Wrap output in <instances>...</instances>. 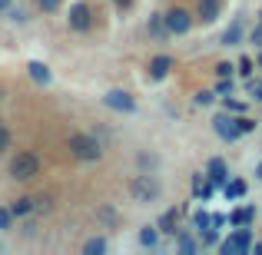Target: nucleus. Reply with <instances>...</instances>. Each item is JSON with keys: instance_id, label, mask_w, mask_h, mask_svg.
<instances>
[{"instance_id": "obj_1", "label": "nucleus", "mask_w": 262, "mask_h": 255, "mask_svg": "<svg viewBox=\"0 0 262 255\" xmlns=\"http://www.w3.org/2000/svg\"><path fill=\"white\" fill-rule=\"evenodd\" d=\"M67 149H70L73 159H83V163H100L103 153H106L103 140L93 133H70L67 136Z\"/></svg>"}, {"instance_id": "obj_2", "label": "nucleus", "mask_w": 262, "mask_h": 255, "mask_svg": "<svg viewBox=\"0 0 262 255\" xmlns=\"http://www.w3.org/2000/svg\"><path fill=\"white\" fill-rule=\"evenodd\" d=\"M160 192H163V186L153 172H136V176L129 179V196L140 205H153L156 199H160Z\"/></svg>"}, {"instance_id": "obj_3", "label": "nucleus", "mask_w": 262, "mask_h": 255, "mask_svg": "<svg viewBox=\"0 0 262 255\" xmlns=\"http://www.w3.org/2000/svg\"><path fill=\"white\" fill-rule=\"evenodd\" d=\"M7 176H10L13 182H30L33 176H40V156L37 153H17V156H10Z\"/></svg>"}, {"instance_id": "obj_4", "label": "nucleus", "mask_w": 262, "mask_h": 255, "mask_svg": "<svg viewBox=\"0 0 262 255\" xmlns=\"http://www.w3.org/2000/svg\"><path fill=\"white\" fill-rule=\"evenodd\" d=\"M249 249H252V229L249 225H236V229L219 242V252L223 255H246Z\"/></svg>"}, {"instance_id": "obj_5", "label": "nucleus", "mask_w": 262, "mask_h": 255, "mask_svg": "<svg viewBox=\"0 0 262 255\" xmlns=\"http://www.w3.org/2000/svg\"><path fill=\"white\" fill-rule=\"evenodd\" d=\"M103 106L113 109V113H136V96L126 93V89H106L103 93Z\"/></svg>"}, {"instance_id": "obj_6", "label": "nucleus", "mask_w": 262, "mask_h": 255, "mask_svg": "<svg viewBox=\"0 0 262 255\" xmlns=\"http://www.w3.org/2000/svg\"><path fill=\"white\" fill-rule=\"evenodd\" d=\"M212 129H216V136L219 140H226V143H236L239 136V120H236V113H216V120H212Z\"/></svg>"}, {"instance_id": "obj_7", "label": "nucleus", "mask_w": 262, "mask_h": 255, "mask_svg": "<svg viewBox=\"0 0 262 255\" xmlns=\"http://www.w3.org/2000/svg\"><path fill=\"white\" fill-rule=\"evenodd\" d=\"M163 17H166V27H169L173 37H183V33L192 30V17H189V10H183V7H173V10L163 13Z\"/></svg>"}, {"instance_id": "obj_8", "label": "nucleus", "mask_w": 262, "mask_h": 255, "mask_svg": "<svg viewBox=\"0 0 262 255\" xmlns=\"http://www.w3.org/2000/svg\"><path fill=\"white\" fill-rule=\"evenodd\" d=\"M206 179H209L216 189H226V182H229V166H226L223 156H212V159L206 163Z\"/></svg>"}, {"instance_id": "obj_9", "label": "nucleus", "mask_w": 262, "mask_h": 255, "mask_svg": "<svg viewBox=\"0 0 262 255\" xmlns=\"http://www.w3.org/2000/svg\"><path fill=\"white\" fill-rule=\"evenodd\" d=\"M93 27V10H90V4H73L70 7V30L83 33Z\"/></svg>"}, {"instance_id": "obj_10", "label": "nucleus", "mask_w": 262, "mask_h": 255, "mask_svg": "<svg viewBox=\"0 0 262 255\" xmlns=\"http://www.w3.org/2000/svg\"><path fill=\"white\" fill-rule=\"evenodd\" d=\"M27 77H30L33 83H40V86H50V83H53L50 66H47V63H40V60H30V63H27Z\"/></svg>"}, {"instance_id": "obj_11", "label": "nucleus", "mask_w": 262, "mask_h": 255, "mask_svg": "<svg viewBox=\"0 0 262 255\" xmlns=\"http://www.w3.org/2000/svg\"><path fill=\"white\" fill-rule=\"evenodd\" d=\"M146 30H149V37L160 40V43H166V40L173 37V33H169V27H166V17H163V13H153V17H149Z\"/></svg>"}, {"instance_id": "obj_12", "label": "nucleus", "mask_w": 262, "mask_h": 255, "mask_svg": "<svg viewBox=\"0 0 262 255\" xmlns=\"http://www.w3.org/2000/svg\"><path fill=\"white\" fill-rule=\"evenodd\" d=\"M10 212H13L17 219L33 216V212H37V199H33V196H20V199H13V202H10Z\"/></svg>"}, {"instance_id": "obj_13", "label": "nucleus", "mask_w": 262, "mask_h": 255, "mask_svg": "<svg viewBox=\"0 0 262 255\" xmlns=\"http://www.w3.org/2000/svg\"><path fill=\"white\" fill-rule=\"evenodd\" d=\"M236 43H243V20H232L219 37V47H236Z\"/></svg>"}, {"instance_id": "obj_14", "label": "nucleus", "mask_w": 262, "mask_h": 255, "mask_svg": "<svg viewBox=\"0 0 262 255\" xmlns=\"http://www.w3.org/2000/svg\"><path fill=\"white\" fill-rule=\"evenodd\" d=\"M219 7H223V0H199L196 17L203 20V24H212V20L219 17Z\"/></svg>"}, {"instance_id": "obj_15", "label": "nucleus", "mask_w": 262, "mask_h": 255, "mask_svg": "<svg viewBox=\"0 0 262 255\" xmlns=\"http://www.w3.org/2000/svg\"><path fill=\"white\" fill-rule=\"evenodd\" d=\"M169 70H173V57H166V53H160V57L149 60V77L153 80H163Z\"/></svg>"}, {"instance_id": "obj_16", "label": "nucleus", "mask_w": 262, "mask_h": 255, "mask_svg": "<svg viewBox=\"0 0 262 255\" xmlns=\"http://www.w3.org/2000/svg\"><path fill=\"white\" fill-rule=\"evenodd\" d=\"M176 222H179V209H166L160 219H156V225H160V232L163 236H176Z\"/></svg>"}, {"instance_id": "obj_17", "label": "nucleus", "mask_w": 262, "mask_h": 255, "mask_svg": "<svg viewBox=\"0 0 262 255\" xmlns=\"http://www.w3.org/2000/svg\"><path fill=\"white\" fill-rule=\"evenodd\" d=\"M176 249H179V255H196L199 242L189 236V232H176Z\"/></svg>"}, {"instance_id": "obj_18", "label": "nucleus", "mask_w": 262, "mask_h": 255, "mask_svg": "<svg viewBox=\"0 0 262 255\" xmlns=\"http://www.w3.org/2000/svg\"><path fill=\"white\" fill-rule=\"evenodd\" d=\"M160 225H143L140 229V245L143 249H156V242H160Z\"/></svg>"}, {"instance_id": "obj_19", "label": "nucleus", "mask_w": 262, "mask_h": 255, "mask_svg": "<svg viewBox=\"0 0 262 255\" xmlns=\"http://www.w3.org/2000/svg\"><path fill=\"white\" fill-rule=\"evenodd\" d=\"M223 192H226V199H243L249 192V186H246V179H229Z\"/></svg>"}, {"instance_id": "obj_20", "label": "nucleus", "mask_w": 262, "mask_h": 255, "mask_svg": "<svg viewBox=\"0 0 262 255\" xmlns=\"http://www.w3.org/2000/svg\"><path fill=\"white\" fill-rule=\"evenodd\" d=\"M252 216H256V209H252V205H243V209H232L229 212V222L232 225H249Z\"/></svg>"}, {"instance_id": "obj_21", "label": "nucleus", "mask_w": 262, "mask_h": 255, "mask_svg": "<svg viewBox=\"0 0 262 255\" xmlns=\"http://www.w3.org/2000/svg\"><path fill=\"white\" fill-rule=\"evenodd\" d=\"M110 252V239H86L83 242V255H103Z\"/></svg>"}, {"instance_id": "obj_22", "label": "nucleus", "mask_w": 262, "mask_h": 255, "mask_svg": "<svg viewBox=\"0 0 262 255\" xmlns=\"http://www.w3.org/2000/svg\"><path fill=\"white\" fill-rule=\"evenodd\" d=\"M223 106H226V113H236V116H243L249 103H246V100H236V96H223Z\"/></svg>"}, {"instance_id": "obj_23", "label": "nucleus", "mask_w": 262, "mask_h": 255, "mask_svg": "<svg viewBox=\"0 0 262 255\" xmlns=\"http://www.w3.org/2000/svg\"><path fill=\"white\" fill-rule=\"evenodd\" d=\"M209 222H212V216H209V212H203V209H199V212H192V229H196V232L209 229Z\"/></svg>"}, {"instance_id": "obj_24", "label": "nucleus", "mask_w": 262, "mask_h": 255, "mask_svg": "<svg viewBox=\"0 0 262 255\" xmlns=\"http://www.w3.org/2000/svg\"><path fill=\"white\" fill-rule=\"evenodd\" d=\"M100 222L103 225H116V222H120V212L110 209V205H103V209H100Z\"/></svg>"}, {"instance_id": "obj_25", "label": "nucleus", "mask_w": 262, "mask_h": 255, "mask_svg": "<svg viewBox=\"0 0 262 255\" xmlns=\"http://www.w3.org/2000/svg\"><path fill=\"white\" fill-rule=\"evenodd\" d=\"M212 93H216V96H229L232 93V80L229 77H219L216 86H212Z\"/></svg>"}, {"instance_id": "obj_26", "label": "nucleus", "mask_w": 262, "mask_h": 255, "mask_svg": "<svg viewBox=\"0 0 262 255\" xmlns=\"http://www.w3.org/2000/svg\"><path fill=\"white\" fill-rule=\"evenodd\" d=\"M13 219H17V216H13V212H10V205H7V209H4V205H0V232L13 229Z\"/></svg>"}, {"instance_id": "obj_27", "label": "nucleus", "mask_w": 262, "mask_h": 255, "mask_svg": "<svg viewBox=\"0 0 262 255\" xmlns=\"http://www.w3.org/2000/svg\"><path fill=\"white\" fill-rule=\"evenodd\" d=\"M212 100H216V93H212V89H199V93L192 96V103H196V106H209Z\"/></svg>"}, {"instance_id": "obj_28", "label": "nucleus", "mask_w": 262, "mask_h": 255, "mask_svg": "<svg viewBox=\"0 0 262 255\" xmlns=\"http://www.w3.org/2000/svg\"><path fill=\"white\" fill-rule=\"evenodd\" d=\"M236 120H239V133H243V136L256 129V120H252V116H246V113H243V116H236Z\"/></svg>"}, {"instance_id": "obj_29", "label": "nucleus", "mask_w": 262, "mask_h": 255, "mask_svg": "<svg viewBox=\"0 0 262 255\" xmlns=\"http://www.w3.org/2000/svg\"><path fill=\"white\" fill-rule=\"evenodd\" d=\"M232 73H236V66H232L229 60H219L216 63V77H232Z\"/></svg>"}, {"instance_id": "obj_30", "label": "nucleus", "mask_w": 262, "mask_h": 255, "mask_svg": "<svg viewBox=\"0 0 262 255\" xmlns=\"http://www.w3.org/2000/svg\"><path fill=\"white\" fill-rule=\"evenodd\" d=\"M252 66H256V63H252L249 57H243V60H239V63H236V70L243 73V80H246V77H252Z\"/></svg>"}, {"instance_id": "obj_31", "label": "nucleus", "mask_w": 262, "mask_h": 255, "mask_svg": "<svg viewBox=\"0 0 262 255\" xmlns=\"http://www.w3.org/2000/svg\"><path fill=\"white\" fill-rule=\"evenodd\" d=\"M37 7H40V13H57L60 0H37Z\"/></svg>"}, {"instance_id": "obj_32", "label": "nucleus", "mask_w": 262, "mask_h": 255, "mask_svg": "<svg viewBox=\"0 0 262 255\" xmlns=\"http://www.w3.org/2000/svg\"><path fill=\"white\" fill-rule=\"evenodd\" d=\"M4 149H10V129L0 123V153H4Z\"/></svg>"}, {"instance_id": "obj_33", "label": "nucleus", "mask_w": 262, "mask_h": 255, "mask_svg": "<svg viewBox=\"0 0 262 255\" xmlns=\"http://www.w3.org/2000/svg\"><path fill=\"white\" fill-rule=\"evenodd\" d=\"M33 199H37V212H47L50 202H53V196H47V192H43V196H33Z\"/></svg>"}, {"instance_id": "obj_34", "label": "nucleus", "mask_w": 262, "mask_h": 255, "mask_svg": "<svg viewBox=\"0 0 262 255\" xmlns=\"http://www.w3.org/2000/svg\"><path fill=\"white\" fill-rule=\"evenodd\" d=\"M136 4V0H113V7H116V10H120V13H126L129 10V7H133Z\"/></svg>"}, {"instance_id": "obj_35", "label": "nucleus", "mask_w": 262, "mask_h": 255, "mask_svg": "<svg viewBox=\"0 0 262 255\" xmlns=\"http://www.w3.org/2000/svg\"><path fill=\"white\" fill-rule=\"evenodd\" d=\"M249 40H252V43H256V47H262V24L256 27V30H252V37H249Z\"/></svg>"}, {"instance_id": "obj_36", "label": "nucleus", "mask_w": 262, "mask_h": 255, "mask_svg": "<svg viewBox=\"0 0 262 255\" xmlns=\"http://www.w3.org/2000/svg\"><path fill=\"white\" fill-rule=\"evenodd\" d=\"M10 20H13V24H24L27 17H24V10H10Z\"/></svg>"}, {"instance_id": "obj_37", "label": "nucleus", "mask_w": 262, "mask_h": 255, "mask_svg": "<svg viewBox=\"0 0 262 255\" xmlns=\"http://www.w3.org/2000/svg\"><path fill=\"white\" fill-rule=\"evenodd\" d=\"M209 225H216V229H223V225H226V216H219V212H216V216H212V222Z\"/></svg>"}, {"instance_id": "obj_38", "label": "nucleus", "mask_w": 262, "mask_h": 255, "mask_svg": "<svg viewBox=\"0 0 262 255\" xmlns=\"http://www.w3.org/2000/svg\"><path fill=\"white\" fill-rule=\"evenodd\" d=\"M252 96H256V100H262V83H256V86H252Z\"/></svg>"}, {"instance_id": "obj_39", "label": "nucleus", "mask_w": 262, "mask_h": 255, "mask_svg": "<svg viewBox=\"0 0 262 255\" xmlns=\"http://www.w3.org/2000/svg\"><path fill=\"white\" fill-rule=\"evenodd\" d=\"M10 4H13V0H0V13H4V10H10Z\"/></svg>"}, {"instance_id": "obj_40", "label": "nucleus", "mask_w": 262, "mask_h": 255, "mask_svg": "<svg viewBox=\"0 0 262 255\" xmlns=\"http://www.w3.org/2000/svg\"><path fill=\"white\" fill-rule=\"evenodd\" d=\"M249 252H252V255H262V242H256V245H252Z\"/></svg>"}, {"instance_id": "obj_41", "label": "nucleus", "mask_w": 262, "mask_h": 255, "mask_svg": "<svg viewBox=\"0 0 262 255\" xmlns=\"http://www.w3.org/2000/svg\"><path fill=\"white\" fill-rule=\"evenodd\" d=\"M256 176H259V179H262V163H259V166H256Z\"/></svg>"}, {"instance_id": "obj_42", "label": "nucleus", "mask_w": 262, "mask_h": 255, "mask_svg": "<svg viewBox=\"0 0 262 255\" xmlns=\"http://www.w3.org/2000/svg\"><path fill=\"white\" fill-rule=\"evenodd\" d=\"M259 66H262V53H259Z\"/></svg>"}, {"instance_id": "obj_43", "label": "nucleus", "mask_w": 262, "mask_h": 255, "mask_svg": "<svg viewBox=\"0 0 262 255\" xmlns=\"http://www.w3.org/2000/svg\"><path fill=\"white\" fill-rule=\"evenodd\" d=\"M259 24H262V13H259Z\"/></svg>"}]
</instances>
